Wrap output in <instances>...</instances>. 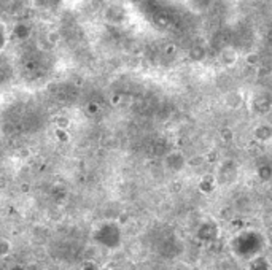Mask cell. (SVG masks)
<instances>
[{
	"label": "cell",
	"instance_id": "6da1fadb",
	"mask_svg": "<svg viewBox=\"0 0 272 270\" xmlns=\"http://www.w3.org/2000/svg\"><path fill=\"white\" fill-rule=\"evenodd\" d=\"M164 167L170 173H180L186 167V158L181 151H172L169 153L164 159Z\"/></svg>",
	"mask_w": 272,
	"mask_h": 270
},
{
	"label": "cell",
	"instance_id": "3957f363",
	"mask_svg": "<svg viewBox=\"0 0 272 270\" xmlns=\"http://www.w3.org/2000/svg\"><path fill=\"white\" fill-rule=\"evenodd\" d=\"M242 104H244V97L239 92H229L225 99V105L227 108H231V110H237V108L242 107Z\"/></svg>",
	"mask_w": 272,
	"mask_h": 270
},
{
	"label": "cell",
	"instance_id": "7a4b0ae2",
	"mask_svg": "<svg viewBox=\"0 0 272 270\" xmlns=\"http://www.w3.org/2000/svg\"><path fill=\"white\" fill-rule=\"evenodd\" d=\"M253 137H255V140L259 141V143H269L272 140V124L266 123V121L256 124V127L253 129Z\"/></svg>",
	"mask_w": 272,
	"mask_h": 270
}]
</instances>
